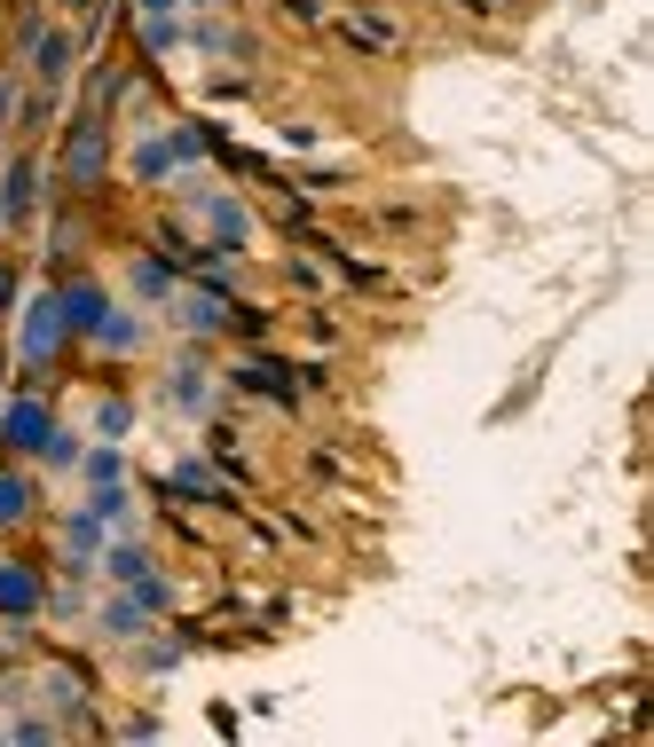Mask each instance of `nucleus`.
Here are the masks:
<instances>
[{"label": "nucleus", "instance_id": "6e6552de", "mask_svg": "<svg viewBox=\"0 0 654 747\" xmlns=\"http://www.w3.org/2000/svg\"><path fill=\"white\" fill-rule=\"evenodd\" d=\"M40 72H48V79L72 72V40H48V48H40Z\"/></svg>", "mask_w": 654, "mask_h": 747}, {"label": "nucleus", "instance_id": "f03ea898", "mask_svg": "<svg viewBox=\"0 0 654 747\" xmlns=\"http://www.w3.org/2000/svg\"><path fill=\"white\" fill-rule=\"evenodd\" d=\"M40 440H48V410L16 401V410H9V449H40Z\"/></svg>", "mask_w": 654, "mask_h": 747}, {"label": "nucleus", "instance_id": "f257e3e1", "mask_svg": "<svg viewBox=\"0 0 654 747\" xmlns=\"http://www.w3.org/2000/svg\"><path fill=\"white\" fill-rule=\"evenodd\" d=\"M237 386H252V394H276V401H292V370H284V362H245V370H237Z\"/></svg>", "mask_w": 654, "mask_h": 747}, {"label": "nucleus", "instance_id": "39448f33", "mask_svg": "<svg viewBox=\"0 0 654 747\" xmlns=\"http://www.w3.org/2000/svg\"><path fill=\"white\" fill-rule=\"evenodd\" d=\"M24 512H32V488L16 472H0V520H24Z\"/></svg>", "mask_w": 654, "mask_h": 747}, {"label": "nucleus", "instance_id": "7ed1b4c3", "mask_svg": "<svg viewBox=\"0 0 654 747\" xmlns=\"http://www.w3.org/2000/svg\"><path fill=\"white\" fill-rule=\"evenodd\" d=\"M63 323H72V331H95V323H103V291L79 284L72 299H63Z\"/></svg>", "mask_w": 654, "mask_h": 747}, {"label": "nucleus", "instance_id": "423d86ee", "mask_svg": "<svg viewBox=\"0 0 654 747\" xmlns=\"http://www.w3.org/2000/svg\"><path fill=\"white\" fill-rule=\"evenodd\" d=\"M0 606H40V583L32 574H0Z\"/></svg>", "mask_w": 654, "mask_h": 747}, {"label": "nucleus", "instance_id": "0eeeda50", "mask_svg": "<svg viewBox=\"0 0 654 747\" xmlns=\"http://www.w3.org/2000/svg\"><path fill=\"white\" fill-rule=\"evenodd\" d=\"M182 323L189 331H221V308H213V299H182Z\"/></svg>", "mask_w": 654, "mask_h": 747}, {"label": "nucleus", "instance_id": "20e7f679", "mask_svg": "<svg viewBox=\"0 0 654 747\" xmlns=\"http://www.w3.org/2000/svg\"><path fill=\"white\" fill-rule=\"evenodd\" d=\"M72 174H79V182H95V174H103V134H95V126L72 142Z\"/></svg>", "mask_w": 654, "mask_h": 747}]
</instances>
